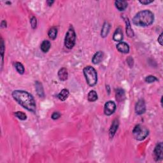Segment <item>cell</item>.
<instances>
[{
    "label": "cell",
    "instance_id": "obj_29",
    "mask_svg": "<svg viewBox=\"0 0 163 163\" xmlns=\"http://www.w3.org/2000/svg\"><path fill=\"white\" fill-rule=\"evenodd\" d=\"M154 1H150V0H143V1H140V3L143 5H149L150 3H152Z\"/></svg>",
    "mask_w": 163,
    "mask_h": 163
},
{
    "label": "cell",
    "instance_id": "obj_17",
    "mask_svg": "<svg viewBox=\"0 0 163 163\" xmlns=\"http://www.w3.org/2000/svg\"><path fill=\"white\" fill-rule=\"evenodd\" d=\"M110 29V25L108 24V22H105L103 25V28L101 29V36L103 38L107 37L108 33H109Z\"/></svg>",
    "mask_w": 163,
    "mask_h": 163
},
{
    "label": "cell",
    "instance_id": "obj_28",
    "mask_svg": "<svg viewBox=\"0 0 163 163\" xmlns=\"http://www.w3.org/2000/svg\"><path fill=\"white\" fill-rule=\"evenodd\" d=\"M61 117V113L58 111H55V112H54L52 115V119L54 120H56V119H58L59 118Z\"/></svg>",
    "mask_w": 163,
    "mask_h": 163
},
{
    "label": "cell",
    "instance_id": "obj_19",
    "mask_svg": "<svg viewBox=\"0 0 163 163\" xmlns=\"http://www.w3.org/2000/svg\"><path fill=\"white\" fill-rule=\"evenodd\" d=\"M51 47V43L49 40H44L41 44V50L43 52H47Z\"/></svg>",
    "mask_w": 163,
    "mask_h": 163
},
{
    "label": "cell",
    "instance_id": "obj_21",
    "mask_svg": "<svg viewBox=\"0 0 163 163\" xmlns=\"http://www.w3.org/2000/svg\"><path fill=\"white\" fill-rule=\"evenodd\" d=\"M57 29L56 27H52L50 28L49 32H48V35L51 40H55L57 37Z\"/></svg>",
    "mask_w": 163,
    "mask_h": 163
},
{
    "label": "cell",
    "instance_id": "obj_20",
    "mask_svg": "<svg viewBox=\"0 0 163 163\" xmlns=\"http://www.w3.org/2000/svg\"><path fill=\"white\" fill-rule=\"evenodd\" d=\"M116 100L118 101H122L125 98V93L122 89H117L116 93Z\"/></svg>",
    "mask_w": 163,
    "mask_h": 163
},
{
    "label": "cell",
    "instance_id": "obj_22",
    "mask_svg": "<svg viewBox=\"0 0 163 163\" xmlns=\"http://www.w3.org/2000/svg\"><path fill=\"white\" fill-rule=\"evenodd\" d=\"M88 100L91 102L96 101L98 100V94L97 92L95 91H91L88 94Z\"/></svg>",
    "mask_w": 163,
    "mask_h": 163
},
{
    "label": "cell",
    "instance_id": "obj_30",
    "mask_svg": "<svg viewBox=\"0 0 163 163\" xmlns=\"http://www.w3.org/2000/svg\"><path fill=\"white\" fill-rule=\"evenodd\" d=\"M157 41L161 45H162V33H161L160 35H159Z\"/></svg>",
    "mask_w": 163,
    "mask_h": 163
},
{
    "label": "cell",
    "instance_id": "obj_26",
    "mask_svg": "<svg viewBox=\"0 0 163 163\" xmlns=\"http://www.w3.org/2000/svg\"><path fill=\"white\" fill-rule=\"evenodd\" d=\"M158 79L155 77V76L149 75L145 78V82L147 83H153L155 81H157Z\"/></svg>",
    "mask_w": 163,
    "mask_h": 163
},
{
    "label": "cell",
    "instance_id": "obj_8",
    "mask_svg": "<svg viewBox=\"0 0 163 163\" xmlns=\"http://www.w3.org/2000/svg\"><path fill=\"white\" fill-rule=\"evenodd\" d=\"M146 111V106L145 101L143 100H140L135 105V111L136 114L142 115Z\"/></svg>",
    "mask_w": 163,
    "mask_h": 163
},
{
    "label": "cell",
    "instance_id": "obj_16",
    "mask_svg": "<svg viewBox=\"0 0 163 163\" xmlns=\"http://www.w3.org/2000/svg\"><path fill=\"white\" fill-rule=\"evenodd\" d=\"M35 86H36V91L37 92V94L39 96V97L43 98L45 93L42 84H41L39 81H36V83H35Z\"/></svg>",
    "mask_w": 163,
    "mask_h": 163
},
{
    "label": "cell",
    "instance_id": "obj_1",
    "mask_svg": "<svg viewBox=\"0 0 163 163\" xmlns=\"http://www.w3.org/2000/svg\"><path fill=\"white\" fill-rule=\"evenodd\" d=\"M12 96L17 103L25 109L34 113L36 110V101L34 97L28 92L15 90L13 91Z\"/></svg>",
    "mask_w": 163,
    "mask_h": 163
},
{
    "label": "cell",
    "instance_id": "obj_10",
    "mask_svg": "<svg viewBox=\"0 0 163 163\" xmlns=\"http://www.w3.org/2000/svg\"><path fill=\"white\" fill-rule=\"evenodd\" d=\"M119 120L117 119H115L113 121L109 131V136L110 138H113L114 135H116V133L118 129V127H119Z\"/></svg>",
    "mask_w": 163,
    "mask_h": 163
},
{
    "label": "cell",
    "instance_id": "obj_23",
    "mask_svg": "<svg viewBox=\"0 0 163 163\" xmlns=\"http://www.w3.org/2000/svg\"><path fill=\"white\" fill-rule=\"evenodd\" d=\"M15 67L16 68V70H17L19 74H21V75L24 74L25 69H24V66L22 65V64H21L19 62H16L15 63Z\"/></svg>",
    "mask_w": 163,
    "mask_h": 163
},
{
    "label": "cell",
    "instance_id": "obj_6",
    "mask_svg": "<svg viewBox=\"0 0 163 163\" xmlns=\"http://www.w3.org/2000/svg\"><path fill=\"white\" fill-rule=\"evenodd\" d=\"M116 110V105L112 101H108L105 105L104 113L107 116H111Z\"/></svg>",
    "mask_w": 163,
    "mask_h": 163
},
{
    "label": "cell",
    "instance_id": "obj_13",
    "mask_svg": "<svg viewBox=\"0 0 163 163\" xmlns=\"http://www.w3.org/2000/svg\"><path fill=\"white\" fill-rule=\"evenodd\" d=\"M103 56L104 54L103 52H101V51H99V52H96L94 55L93 57H92V63H93L94 65H97V64L101 63L102 59L103 58Z\"/></svg>",
    "mask_w": 163,
    "mask_h": 163
},
{
    "label": "cell",
    "instance_id": "obj_9",
    "mask_svg": "<svg viewBox=\"0 0 163 163\" xmlns=\"http://www.w3.org/2000/svg\"><path fill=\"white\" fill-rule=\"evenodd\" d=\"M117 49L120 52L123 54H127L129 52V46L126 42L120 41L119 43L117 44Z\"/></svg>",
    "mask_w": 163,
    "mask_h": 163
},
{
    "label": "cell",
    "instance_id": "obj_24",
    "mask_svg": "<svg viewBox=\"0 0 163 163\" xmlns=\"http://www.w3.org/2000/svg\"><path fill=\"white\" fill-rule=\"evenodd\" d=\"M15 116L16 117H17L19 119L21 120H25L27 119V116L22 111H16L15 113Z\"/></svg>",
    "mask_w": 163,
    "mask_h": 163
},
{
    "label": "cell",
    "instance_id": "obj_5",
    "mask_svg": "<svg viewBox=\"0 0 163 163\" xmlns=\"http://www.w3.org/2000/svg\"><path fill=\"white\" fill-rule=\"evenodd\" d=\"M76 41V34L74 29L70 28L66 34L65 45L68 49H72L75 46Z\"/></svg>",
    "mask_w": 163,
    "mask_h": 163
},
{
    "label": "cell",
    "instance_id": "obj_18",
    "mask_svg": "<svg viewBox=\"0 0 163 163\" xmlns=\"http://www.w3.org/2000/svg\"><path fill=\"white\" fill-rule=\"evenodd\" d=\"M69 94V91L66 89H64L59 92V94L57 95V98H58L61 101H65L67 98H68V96Z\"/></svg>",
    "mask_w": 163,
    "mask_h": 163
},
{
    "label": "cell",
    "instance_id": "obj_25",
    "mask_svg": "<svg viewBox=\"0 0 163 163\" xmlns=\"http://www.w3.org/2000/svg\"><path fill=\"white\" fill-rule=\"evenodd\" d=\"M0 52H1V68L3 67V56H4V51H5V45H4V41L3 40L1 39V44H0Z\"/></svg>",
    "mask_w": 163,
    "mask_h": 163
},
{
    "label": "cell",
    "instance_id": "obj_31",
    "mask_svg": "<svg viewBox=\"0 0 163 163\" xmlns=\"http://www.w3.org/2000/svg\"><path fill=\"white\" fill-rule=\"evenodd\" d=\"M1 28H6V22L5 21H3L1 23Z\"/></svg>",
    "mask_w": 163,
    "mask_h": 163
},
{
    "label": "cell",
    "instance_id": "obj_7",
    "mask_svg": "<svg viewBox=\"0 0 163 163\" xmlns=\"http://www.w3.org/2000/svg\"><path fill=\"white\" fill-rule=\"evenodd\" d=\"M154 159L155 161H160L163 158V145L162 143L160 142L156 145L154 151Z\"/></svg>",
    "mask_w": 163,
    "mask_h": 163
},
{
    "label": "cell",
    "instance_id": "obj_2",
    "mask_svg": "<svg viewBox=\"0 0 163 163\" xmlns=\"http://www.w3.org/2000/svg\"><path fill=\"white\" fill-rule=\"evenodd\" d=\"M154 21V14L149 10H145L139 12L135 15L133 19V23L137 26L146 27L151 25Z\"/></svg>",
    "mask_w": 163,
    "mask_h": 163
},
{
    "label": "cell",
    "instance_id": "obj_11",
    "mask_svg": "<svg viewBox=\"0 0 163 163\" xmlns=\"http://www.w3.org/2000/svg\"><path fill=\"white\" fill-rule=\"evenodd\" d=\"M123 38H124L123 32H122V29H121L120 28H117L113 34V40L116 41H119V42H120V41L123 40Z\"/></svg>",
    "mask_w": 163,
    "mask_h": 163
},
{
    "label": "cell",
    "instance_id": "obj_14",
    "mask_svg": "<svg viewBox=\"0 0 163 163\" xmlns=\"http://www.w3.org/2000/svg\"><path fill=\"white\" fill-rule=\"evenodd\" d=\"M68 73L66 68H62L61 69H59V71L58 72V77L60 80L61 81L66 80L68 79Z\"/></svg>",
    "mask_w": 163,
    "mask_h": 163
},
{
    "label": "cell",
    "instance_id": "obj_12",
    "mask_svg": "<svg viewBox=\"0 0 163 163\" xmlns=\"http://www.w3.org/2000/svg\"><path fill=\"white\" fill-rule=\"evenodd\" d=\"M124 19L125 20V22H126V34L127 36L129 37H133L135 36V33H134L133 30L131 28V25H130V22L129 21V19L126 17H124Z\"/></svg>",
    "mask_w": 163,
    "mask_h": 163
},
{
    "label": "cell",
    "instance_id": "obj_32",
    "mask_svg": "<svg viewBox=\"0 0 163 163\" xmlns=\"http://www.w3.org/2000/svg\"><path fill=\"white\" fill-rule=\"evenodd\" d=\"M47 5H49V6H51V5H52L53 4V3H54V1H49H49H47Z\"/></svg>",
    "mask_w": 163,
    "mask_h": 163
},
{
    "label": "cell",
    "instance_id": "obj_4",
    "mask_svg": "<svg viewBox=\"0 0 163 163\" xmlns=\"http://www.w3.org/2000/svg\"><path fill=\"white\" fill-rule=\"evenodd\" d=\"M149 131L146 127L141 125H136L133 130V135L135 138L138 141H142L149 135Z\"/></svg>",
    "mask_w": 163,
    "mask_h": 163
},
{
    "label": "cell",
    "instance_id": "obj_15",
    "mask_svg": "<svg viewBox=\"0 0 163 163\" xmlns=\"http://www.w3.org/2000/svg\"><path fill=\"white\" fill-rule=\"evenodd\" d=\"M115 5L119 11H124L126 9L128 4L126 1H115Z\"/></svg>",
    "mask_w": 163,
    "mask_h": 163
},
{
    "label": "cell",
    "instance_id": "obj_3",
    "mask_svg": "<svg viewBox=\"0 0 163 163\" xmlns=\"http://www.w3.org/2000/svg\"><path fill=\"white\" fill-rule=\"evenodd\" d=\"M84 74L88 85L93 87L97 84L98 74L96 69L91 66H87L84 69Z\"/></svg>",
    "mask_w": 163,
    "mask_h": 163
},
{
    "label": "cell",
    "instance_id": "obj_27",
    "mask_svg": "<svg viewBox=\"0 0 163 163\" xmlns=\"http://www.w3.org/2000/svg\"><path fill=\"white\" fill-rule=\"evenodd\" d=\"M30 23H31V27L33 29H35V28H36V26H37V20H36V19L35 17H32L31 19V20H30Z\"/></svg>",
    "mask_w": 163,
    "mask_h": 163
}]
</instances>
